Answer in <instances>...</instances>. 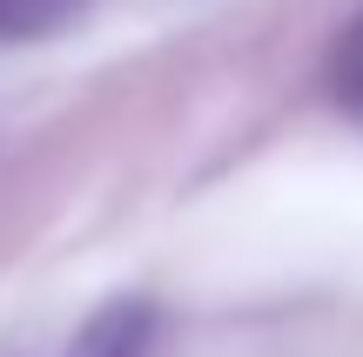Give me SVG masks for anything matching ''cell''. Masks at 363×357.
<instances>
[{"mask_svg":"<svg viewBox=\"0 0 363 357\" xmlns=\"http://www.w3.org/2000/svg\"><path fill=\"white\" fill-rule=\"evenodd\" d=\"M148 331H155V310H148L142 297H115V304H101L81 324V337L67 344V357H142Z\"/></svg>","mask_w":363,"mask_h":357,"instance_id":"1","label":"cell"},{"mask_svg":"<svg viewBox=\"0 0 363 357\" xmlns=\"http://www.w3.org/2000/svg\"><path fill=\"white\" fill-rule=\"evenodd\" d=\"M337 94L363 115V21L343 34V48H337Z\"/></svg>","mask_w":363,"mask_h":357,"instance_id":"2","label":"cell"}]
</instances>
